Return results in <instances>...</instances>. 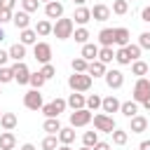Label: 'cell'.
<instances>
[{"label": "cell", "mask_w": 150, "mask_h": 150, "mask_svg": "<svg viewBox=\"0 0 150 150\" xmlns=\"http://www.w3.org/2000/svg\"><path fill=\"white\" fill-rule=\"evenodd\" d=\"M73 2H75V5H84L87 0H73Z\"/></svg>", "instance_id": "6f0895ef"}, {"label": "cell", "mask_w": 150, "mask_h": 150, "mask_svg": "<svg viewBox=\"0 0 150 150\" xmlns=\"http://www.w3.org/2000/svg\"><path fill=\"white\" fill-rule=\"evenodd\" d=\"M141 105H143V108H145V110L150 112V94H148V96H145V98L141 101Z\"/></svg>", "instance_id": "816d5d0a"}, {"label": "cell", "mask_w": 150, "mask_h": 150, "mask_svg": "<svg viewBox=\"0 0 150 150\" xmlns=\"http://www.w3.org/2000/svg\"><path fill=\"white\" fill-rule=\"evenodd\" d=\"M145 129H148V120L143 115H134L131 117V124H129V131L131 134H143Z\"/></svg>", "instance_id": "ffe728a7"}, {"label": "cell", "mask_w": 150, "mask_h": 150, "mask_svg": "<svg viewBox=\"0 0 150 150\" xmlns=\"http://www.w3.org/2000/svg\"><path fill=\"white\" fill-rule=\"evenodd\" d=\"M59 134H47L45 138H42V150H56L59 148Z\"/></svg>", "instance_id": "4dcf8cb0"}, {"label": "cell", "mask_w": 150, "mask_h": 150, "mask_svg": "<svg viewBox=\"0 0 150 150\" xmlns=\"http://www.w3.org/2000/svg\"><path fill=\"white\" fill-rule=\"evenodd\" d=\"M68 108H73V110L87 108V96H84L82 91H73V94L68 96Z\"/></svg>", "instance_id": "2e32d148"}, {"label": "cell", "mask_w": 150, "mask_h": 150, "mask_svg": "<svg viewBox=\"0 0 150 150\" xmlns=\"http://www.w3.org/2000/svg\"><path fill=\"white\" fill-rule=\"evenodd\" d=\"M91 120H94V115L89 108H80V110L70 112V127H87Z\"/></svg>", "instance_id": "8992f818"}, {"label": "cell", "mask_w": 150, "mask_h": 150, "mask_svg": "<svg viewBox=\"0 0 150 150\" xmlns=\"http://www.w3.org/2000/svg\"><path fill=\"white\" fill-rule=\"evenodd\" d=\"M91 19H94V21H108V19H110V7L103 5V2L94 5V7H91Z\"/></svg>", "instance_id": "7c38bea8"}, {"label": "cell", "mask_w": 150, "mask_h": 150, "mask_svg": "<svg viewBox=\"0 0 150 150\" xmlns=\"http://www.w3.org/2000/svg\"><path fill=\"white\" fill-rule=\"evenodd\" d=\"M120 112L131 120L134 115H138V103H136V101H124V103L120 105Z\"/></svg>", "instance_id": "4316f807"}, {"label": "cell", "mask_w": 150, "mask_h": 150, "mask_svg": "<svg viewBox=\"0 0 150 150\" xmlns=\"http://www.w3.org/2000/svg\"><path fill=\"white\" fill-rule=\"evenodd\" d=\"M14 5H16V0H0V7L2 9H12L14 12Z\"/></svg>", "instance_id": "c3c4849f"}, {"label": "cell", "mask_w": 150, "mask_h": 150, "mask_svg": "<svg viewBox=\"0 0 150 150\" xmlns=\"http://www.w3.org/2000/svg\"><path fill=\"white\" fill-rule=\"evenodd\" d=\"M66 108H68V101L66 98H54V101H49V103L42 105V115L45 117H59Z\"/></svg>", "instance_id": "277c9868"}, {"label": "cell", "mask_w": 150, "mask_h": 150, "mask_svg": "<svg viewBox=\"0 0 150 150\" xmlns=\"http://www.w3.org/2000/svg\"><path fill=\"white\" fill-rule=\"evenodd\" d=\"M42 2H45V5H47V2H52V0H42Z\"/></svg>", "instance_id": "91938a15"}, {"label": "cell", "mask_w": 150, "mask_h": 150, "mask_svg": "<svg viewBox=\"0 0 150 150\" xmlns=\"http://www.w3.org/2000/svg\"><path fill=\"white\" fill-rule=\"evenodd\" d=\"M0 117H2V110H0Z\"/></svg>", "instance_id": "6125c7cd"}, {"label": "cell", "mask_w": 150, "mask_h": 150, "mask_svg": "<svg viewBox=\"0 0 150 150\" xmlns=\"http://www.w3.org/2000/svg\"><path fill=\"white\" fill-rule=\"evenodd\" d=\"M131 73H134V75H138V77H143V75L148 73V63H145V61H141V59H136V61L131 63Z\"/></svg>", "instance_id": "d590c367"}, {"label": "cell", "mask_w": 150, "mask_h": 150, "mask_svg": "<svg viewBox=\"0 0 150 150\" xmlns=\"http://www.w3.org/2000/svg\"><path fill=\"white\" fill-rule=\"evenodd\" d=\"M98 45H94V42H84L82 45V52H80V56L82 59H87V61H94V59H98Z\"/></svg>", "instance_id": "ac0fdd59"}, {"label": "cell", "mask_w": 150, "mask_h": 150, "mask_svg": "<svg viewBox=\"0 0 150 150\" xmlns=\"http://www.w3.org/2000/svg\"><path fill=\"white\" fill-rule=\"evenodd\" d=\"M138 150H150V141H141L138 143Z\"/></svg>", "instance_id": "f5cc1de1"}, {"label": "cell", "mask_w": 150, "mask_h": 150, "mask_svg": "<svg viewBox=\"0 0 150 150\" xmlns=\"http://www.w3.org/2000/svg\"><path fill=\"white\" fill-rule=\"evenodd\" d=\"M16 124H19V120H16L14 112H2V117H0V127H2L5 131H12Z\"/></svg>", "instance_id": "d4e9b609"}, {"label": "cell", "mask_w": 150, "mask_h": 150, "mask_svg": "<svg viewBox=\"0 0 150 150\" xmlns=\"http://www.w3.org/2000/svg\"><path fill=\"white\" fill-rule=\"evenodd\" d=\"M141 21H145V23H150V5H145V7L141 9Z\"/></svg>", "instance_id": "7dc6e473"}, {"label": "cell", "mask_w": 150, "mask_h": 150, "mask_svg": "<svg viewBox=\"0 0 150 150\" xmlns=\"http://www.w3.org/2000/svg\"><path fill=\"white\" fill-rule=\"evenodd\" d=\"M19 150H35V145H33V143H23Z\"/></svg>", "instance_id": "db71d44e"}, {"label": "cell", "mask_w": 150, "mask_h": 150, "mask_svg": "<svg viewBox=\"0 0 150 150\" xmlns=\"http://www.w3.org/2000/svg\"><path fill=\"white\" fill-rule=\"evenodd\" d=\"M127 2H129V0H127Z\"/></svg>", "instance_id": "be15d7a7"}, {"label": "cell", "mask_w": 150, "mask_h": 150, "mask_svg": "<svg viewBox=\"0 0 150 150\" xmlns=\"http://www.w3.org/2000/svg\"><path fill=\"white\" fill-rule=\"evenodd\" d=\"M98 42H101V47H112L115 45V28H103L98 33Z\"/></svg>", "instance_id": "7402d4cb"}, {"label": "cell", "mask_w": 150, "mask_h": 150, "mask_svg": "<svg viewBox=\"0 0 150 150\" xmlns=\"http://www.w3.org/2000/svg\"><path fill=\"white\" fill-rule=\"evenodd\" d=\"M112 59H115L112 47H101V49H98V61H103V63L108 66V63H112Z\"/></svg>", "instance_id": "836d02e7"}, {"label": "cell", "mask_w": 150, "mask_h": 150, "mask_svg": "<svg viewBox=\"0 0 150 150\" xmlns=\"http://www.w3.org/2000/svg\"><path fill=\"white\" fill-rule=\"evenodd\" d=\"M73 19H75V23L87 26V23L91 21V9H89V7H84V5H80V7L75 9V14H73Z\"/></svg>", "instance_id": "5bb4252c"}, {"label": "cell", "mask_w": 150, "mask_h": 150, "mask_svg": "<svg viewBox=\"0 0 150 150\" xmlns=\"http://www.w3.org/2000/svg\"><path fill=\"white\" fill-rule=\"evenodd\" d=\"M59 141L66 143V145H70V143L75 141V127H61V131H59Z\"/></svg>", "instance_id": "f1b7e54d"}, {"label": "cell", "mask_w": 150, "mask_h": 150, "mask_svg": "<svg viewBox=\"0 0 150 150\" xmlns=\"http://www.w3.org/2000/svg\"><path fill=\"white\" fill-rule=\"evenodd\" d=\"M45 16H47V19H61V16H63V5H61L59 0L47 2V5H45Z\"/></svg>", "instance_id": "8fae6325"}, {"label": "cell", "mask_w": 150, "mask_h": 150, "mask_svg": "<svg viewBox=\"0 0 150 150\" xmlns=\"http://www.w3.org/2000/svg\"><path fill=\"white\" fill-rule=\"evenodd\" d=\"M7 52H9V59H14V61H23V59H26V45H23V42L12 45Z\"/></svg>", "instance_id": "cb8c5ba5"}, {"label": "cell", "mask_w": 150, "mask_h": 150, "mask_svg": "<svg viewBox=\"0 0 150 150\" xmlns=\"http://www.w3.org/2000/svg\"><path fill=\"white\" fill-rule=\"evenodd\" d=\"M101 103H103V98H101L98 94H91V96H87V108H89L91 112H96V110L101 108Z\"/></svg>", "instance_id": "f35d334b"}, {"label": "cell", "mask_w": 150, "mask_h": 150, "mask_svg": "<svg viewBox=\"0 0 150 150\" xmlns=\"http://www.w3.org/2000/svg\"><path fill=\"white\" fill-rule=\"evenodd\" d=\"M12 23L16 26V30H23V28H30V14L28 12H14V16H12Z\"/></svg>", "instance_id": "4fadbf2b"}, {"label": "cell", "mask_w": 150, "mask_h": 150, "mask_svg": "<svg viewBox=\"0 0 150 150\" xmlns=\"http://www.w3.org/2000/svg\"><path fill=\"white\" fill-rule=\"evenodd\" d=\"M7 61H9V52H2L0 49V66H5Z\"/></svg>", "instance_id": "f907efd6"}, {"label": "cell", "mask_w": 150, "mask_h": 150, "mask_svg": "<svg viewBox=\"0 0 150 150\" xmlns=\"http://www.w3.org/2000/svg\"><path fill=\"white\" fill-rule=\"evenodd\" d=\"M127 141H129V131L127 129H115L112 131V143L115 145H127Z\"/></svg>", "instance_id": "1f68e13d"}, {"label": "cell", "mask_w": 150, "mask_h": 150, "mask_svg": "<svg viewBox=\"0 0 150 150\" xmlns=\"http://www.w3.org/2000/svg\"><path fill=\"white\" fill-rule=\"evenodd\" d=\"M96 143H98V131H84V134H82V145L94 148Z\"/></svg>", "instance_id": "8d00e7d4"}, {"label": "cell", "mask_w": 150, "mask_h": 150, "mask_svg": "<svg viewBox=\"0 0 150 150\" xmlns=\"http://www.w3.org/2000/svg\"><path fill=\"white\" fill-rule=\"evenodd\" d=\"M52 30H54V23H52L49 19H40V21L35 23V33H38L40 38H45V35H52Z\"/></svg>", "instance_id": "603a6c76"}, {"label": "cell", "mask_w": 150, "mask_h": 150, "mask_svg": "<svg viewBox=\"0 0 150 150\" xmlns=\"http://www.w3.org/2000/svg\"><path fill=\"white\" fill-rule=\"evenodd\" d=\"M129 42H131V33H129V28H124V26L115 28V45H117V47H127Z\"/></svg>", "instance_id": "e0dca14e"}, {"label": "cell", "mask_w": 150, "mask_h": 150, "mask_svg": "<svg viewBox=\"0 0 150 150\" xmlns=\"http://www.w3.org/2000/svg\"><path fill=\"white\" fill-rule=\"evenodd\" d=\"M0 87H2V84H0ZM0 94H2V89H0Z\"/></svg>", "instance_id": "94428289"}, {"label": "cell", "mask_w": 150, "mask_h": 150, "mask_svg": "<svg viewBox=\"0 0 150 150\" xmlns=\"http://www.w3.org/2000/svg\"><path fill=\"white\" fill-rule=\"evenodd\" d=\"M19 42H23L26 47H28V45H35V42H38V33H35V28H23L21 35H19Z\"/></svg>", "instance_id": "484cf974"}, {"label": "cell", "mask_w": 150, "mask_h": 150, "mask_svg": "<svg viewBox=\"0 0 150 150\" xmlns=\"http://www.w3.org/2000/svg\"><path fill=\"white\" fill-rule=\"evenodd\" d=\"M73 38H75L77 45H84V42H89V30H87L84 26H80V28L73 30Z\"/></svg>", "instance_id": "d6a6232c"}, {"label": "cell", "mask_w": 150, "mask_h": 150, "mask_svg": "<svg viewBox=\"0 0 150 150\" xmlns=\"http://www.w3.org/2000/svg\"><path fill=\"white\" fill-rule=\"evenodd\" d=\"M87 73L91 75V77H105V63L103 61H98V59H94V61H89V66H87Z\"/></svg>", "instance_id": "9a60e30c"}, {"label": "cell", "mask_w": 150, "mask_h": 150, "mask_svg": "<svg viewBox=\"0 0 150 150\" xmlns=\"http://www.w3.org/2000/svg\"><path fill=\"white\" fill-rule=\"evenodd\" d=\"M105 84H108L110 89H120V87L124 84V73L117 70V68L108 70V73H105Z\"/></svg>", "instance_id": "30bf717a"}, {"label": "cell", "mask_w": 150, "mask_h": 150, "mask_svg": "<svg viewBox=\"0 0 150 150\" xmlns=\"http://www.w3.org/2000/svg\"><path fill=\"white\" fill-rule=\"evenodd\" d=\"M7 82H14L12 66H0V84H7Z\"/></svg>", "instance_id": "74e56055"}, {"label": "cell", "mask_w": 150, "mask_h": 150, "mask_svg": "<svg viewBox=\"0 0 150 150\" xmlns=\"http://www.w3.org/2000/svg\"><path fill=\"white\" fill-rule=\"evenodd\" d=\"M16 148V136L12 131H2L0 134V150H14Z\"/></svg>", "instance_id": "44dd1931"}, {"label": "cell", "mask_w": 150, "mask_h": 150, "mask_svg": "<svg viewBox=\"0 0 150 150\" xmlns=\"http://www.w3.org/2000/svg\"><path fill=\"white\" fill-rule=\"evenodd\" d=\"M23 105L28 108V110H42V94H40V89H30V91H26L23 94Z\"/></svg>", "instance_id": "52a82bcc"}, {"label": "cell", "mask_w": 150, "mask_h": 150, "mask_svg": "<svg viewBox=\"0 0 150 150\" xmlns=\"http://www.w3.org/2000/svg\"><path fill=\"white\" fill-rule=\"evenodd\" d=\"M80 150H91V148H89V145H82V148H80Z\"/></svg>", "instance_id": "680465c9"}, {"label": "cell", "mask_w": 150, "mask_h": 150, "mask_svg": "<svg viewBox=\"0 0 150 150\" xmlns=\"http://www.w3.org/2000/svg\"><path fill=\"white\" fill-rule=\"evenodd\" d=\"M45 82H47V80L42 77V73H40V70H38V73H30V80H28V84H30L33 89H40Z\"/></svg>", "instance_id": "ab89813d"}, {"label": "cell", "mask_w": 150, "mask_h": 150, "mask_svg": "<svg viewBox=\"0 0 150 150\" xmlns=\"http://www.w3.org/2000/svg\"><path fill=\"white\" fill-rule=\"evenodd\" d=\"M5 38H7V35H5V30H2V26H0V42H2Z\"/></svg>", "instance_id": "9f6ffc18"}, {"label": "cell", "mask_w": 150, "mask_h": 150, "mask_svg": "<svg viewBox=\"0 0 150 150\" xmlns=\"http://www.w3.org/2000/svg\"><path fill=\"white\" fill-rule=\"evenodd\" d=\"M40 73H42V77H45V80H52V77L56 75V68H54L52 63H42V68H40Z\"/></svg>", "instance_id": "b9f144b4"}, {"label": "cell", "mask_w": 150, "mask_h": 150, "mask_svg": "<svg viewBox=\"0 0 150 150\" xmlns=\"http://www.w3.org/2000/svg\"><path fill=\"white\" fill-rule=\"evenodd\" d=\"M94 129H96V131L112 134V131L117 129V124H115L112 115H108V112H98V115H94Z\"/></svg>", "instance_id": "3957f363"}, {"label": "cell", "mask_w": 150, "mask_h": 150, "mask_svg": "<svg viewBox=\"0 0 150 150\" xmlns=\"http://www.w3.org/2000/svg\"><path fill=\"white\" fill-rule=\"evenodd\" d=\"M148 94H150V80H148V77H138V80H136V84H134V94H131V96H134V101H136V103H141Z\"/></svg>", "instance_id": "9c48e42d"}, {"label": "cell", "mask_w": 150, "mask_h": 150, "mask_svg": "<svg viewBox=\"0 0 150 150\" xmlns=\"http://www.w3.org/2000/svg\"><path fill=\"white\" fill-rule=\"evenodd\" d=\"M112 12L120 14V16L127 14V12H129V2H127V0H115V2H112Z\"/></svg>", "instance_id": "60d3db41"}, {"label": "cell", "mask_w": 150, "mask_h": 150, "mask_svg": "<svg viewBox=\"0 0 150 150\" xmlns=\"http://www.w3.org/2000/svg\"><path fill=\"white\" fill-rule=\"evenodd\" d=\"M87 66H89V61H87V59H82V56H77V59H73V61H70L73 73H87Z\"/></svg>", "instance_id": "e575fe53"}, {"label": "cell", "mask_w": 150, "mask_h": 150, "mask_svg": "<svg viewBox=\"0 0 150 150\" xmlns=\"http://www.w3.org/2000/svg\"><path fill=\"white\" fill-rule=\"evenodd\" d=\"M42 129H45L47 134H59V131H61V122H59V117H47L45 124H42Z\"/></svg>", "instance_id": "f546056e"}, {"label": "cell", "mask_w": 150, "mask_h": 150, "mask_svg": "<svg viewBox=\"0 0 150 150\" xmlns=\"http://www.w3.org/2000/svg\"><path fill=\"white\" fill-rule=\"evenodd\" d=\"M12 16H14V12H12V9H2V7H0V26H2V23H9V21H12Z\"/></svg>", "instance_id": "f6af8a7d"}, {"label": "cell", "mask_w": 150, "mask_h": 150, "mask_svg": "<svg viewBox=\"0 0 150 150\" xmlns=\"http://www.w3.org/2000/svg\"><path fill=\"white\" fill-rule=\"evenodd\" d=\"M91 82H94V77L89 73H73V75H68V87L73 91H89Z\"/></svg>", "instance_id": "6da1fadb"}, {"label": "cell", "mask_w": 150, "mask_h": 150, "mask_svg": "<svg viewBox=\"0 0 150 150\" xmlns=\"http://www.w3.org/2000/svg\"><path fill=\"white\" fill-rule=\"evenodd\" d=\"M21 7H23V12H38V7H40V0H21Z\"/></svg>", "instance_id": "7bdbcfd3"}, {"label": "cell", "mask_w": 150, "mask_h": 150, "mask_svg": "<svg viewBox=\"0 0 150 150\" xmlns=\"http://www.w3.org/2000/svg\"><path fill=\"white\" fill-rule=\"evenodd\" d=\"M115 61H117L120 66H131V63H134V59L129 56L127 47H117V52H115Z\"/></svg>", "instance_id": "83f0119b"}, {"label": "cell", "mask_w": 150, "mask_h": 150, "mask_svg": "<svg viewBox=\"0 0 150 150\" xmlns=\"http://www.w3.org/2000/svg\"><path fill=\"white\" fill-rule=\"evenodd\" d=\"M56 150H73V148H70V145H66V143H61V145H59Z\"/></svg>", "instance_id": "11a10c76"}, {"label": "cell", "mask_w": 150, "mask_h": 150, "mask_svg": "<svg viewBox=\"0 0 150 150\" xmlns=\"http://www.w3.org/2000/svg\"><path fill=\"white\" fill-rule=\"evenodd\" d=\"M91 150H110V143H103V141H98V143H96Z\"/></svg>", "instance_id": "681fc988"}, {"label": "cell", "mask_w": 150, "mask_h": 150, "mask_svg": "<svg viewBox=\"0 0 150 150\" xmlns=\"http://www.w3.org/2000/svg\"><path fill=\"white\" fill-rule=\"evenodd\" d=\"M73 30H75V21L61 16V19H56L52 35H56V40H68V38H73Z\"/></svg>", "instance_id": "7a4b0ae2"}, {"label": "cell", "mask_w": 150, "mask_h": 150, "mask_svg": "<svg viewBox=\"0 0 150 150\" xmlns=\"http://www.w3.org/2000/svg\"><path fill=\"white\" fill-rule=\"evenodd\" d=\"M33 56L38 63H49L52 61V45L49 42H35L33 45Z\"/></svg>", "instance_id": "5b68a950"}, {"label": "cell", "mask_w": 150, "mask_h": 150, "mask_svg": "<svg viewBox=\"0 0 150 150\" xmlns=\"http://www.w3.org/2000/svg\"><path fill=\"white\" fill-rule=\"evenodd\" d=\"M138 45H141V49H150V33L148 30L138 35Z\"/></svg>", "instance_id": "bcb514c9"}, {"label": "cell", "mask_w": 150, "mask_h": 150, "mask_svg": "<svg viewBox=\"0 0 150 150\" xmlns=\"http://www.w3.org/2000/svg\"><path fill=\"white\" fill-rule=\"evenodd\" d=\"M127 52H129V56L136 61V59L141 56V52H143V49H141V45H131V42H129V45H127Z\"/></svg>", "instance_id": "ee69618b"}, {"label": "cell", "mask_w": 150, "mask_h": 150, "mask_svg": "<svg viewBox=\"0 0 150 150\" xmlns=\"http://www.w3.org/2000/svg\"><path fill=\"white\" fill-rule=\"evenodd\" d=\"M120 105H122V103H120V101L110 94V96H105V98H103L101 110H103V112H108V115H112V112H120Z\"/></svg>", "instance_id": "d6986e66"}, {"label": "cell", "mask_w": 150, "mask_h": 150, "mask_svg": "<svg viewBox=\"0 0 150 150\" xmlns=\"http://www.w3.org/2000/svg\"><path fill=\"white\" fill-rule=\"evenodd\" d=\"M12 73H14V82H19V84H28V80H30V70H28V66H26L23 61H14Z\"/></svg>", "instance_id": "ba28073f"}]
</instances>
